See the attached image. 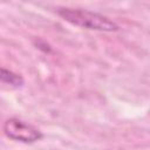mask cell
Masks as SVG:
<instances>
[{"mask_svg":"<svg viewBox=\"0 0 150 150\" xmlns=\"http://www.w3.org/2000/svg\"><path fill=\"white\" fill-rule=\"evenodd\" d=\"M1 82L5 84L11 86L12 88H20L23 86V79L21 75L13 73L12 70H8L6 68H1V74H0Z\"/></svg>","mask_w":150,"mask_h":150,"instance_id":"3957f363","label":"cell"},{"mask_svg":"<svg viewBox=\"0 0 150 150\" xmlns=\"http://www.w3.org/2000/svg\"><path fill=\"white\" fill-rule=\"evenodd\" d=\"M2 129L4 134L8 138L21 143H34L36 141H40L43 136L38 128L16 117L6 120Z\"/></svg>","mask_w":150,"mask_h":150,"instance_id":"7a4b0ae2","label":"cell"},{"mask_svg":"<svg viewBox=\"0 0 150 150\" xmlns=\"http://www.w3.org/2000/svg\"><path fill=\"white\" fill-rule=\"evenodd\" d=\"M57 14L67 22L86 29L101 30V32H116L120 28L118 25L108 16L88 9L63 7L57 9Z\"/></svg>","mask_w":150,"mask_h":150,"instance_id":"6da1fadb","label":"cell"}]
</instances>
